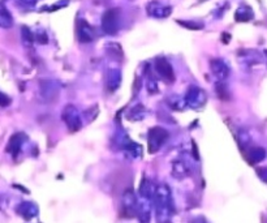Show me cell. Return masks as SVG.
I'll return each mask as SVG.
<instances>
[{
  "instance_id": "5b68a950",
  "label": "cell",
  "mask_w": 267,
  "mask_h": 223,
  "mask_svg": "<svg viewBox=\"0 0 267 223\" xmlns=\"http://www.w3.org/2000/svg\"><path fill=\"white\" fill-rule=\"evenodd\" d=\"M171 7L163 6L159 2H152V3L148 6V12L150 16L158 17V19H163V17H167L171 15Z\"/></svg>"
},
{
  "instance_id": "277c9868",
  "label": "cell",
  "mask_w": 267,
  "mask_h": 223,
  "mask_svg": "<svg viewBox=\"0 0 267 223\" xmlns=\"http://www.w3.org/2000/svg\"><path fill=\"white\" fill-rule=\"evenodd\" d=\"M155 68H157V72L159 73V76H162L164 80L170 81V82H174L175 80L174 71H172V67H171V64L166 60V59L164 58L157 59V62H155Z\"/></svg>"
},
{
  "instance_id": "7a4b0ae2",
  "label": "cell",
  "mask_w": 267,
  "mask_h": 223,
  "mask_svg": "<svg viewBox=\"0 0 267 223\" xmlns=\"http://www.w3.org/2000/svg\"><path fill=\"white\" fill-rule=\"evenodd\" d=\"M167 132L162 128H154V130L150 131V133H149V150H150V153L158 150L162 144L164 143V140L167 139Z\"/></svg>"
},
{
  "instance_id": "8992f818",
  "label": "cell",
  "mask_w": 267,
  "mask_h": 223,
  "mask_svg": "<svg viewBox=\"0 0 267 223\" xmlns=\"http://www.w3.org/2000/svg\"><path fill=\"white\" fill-rule=\"evenodd\" d=\"M63 118H64L67 126L69 127L72 131H76V128H74L73 124H77L78 127L81 126L80 118H78V114H77V111H76V108H74V107L68 106L67 108H65Z\"/></svg>"
},
{
  "instance_id": "ba28073f",
  "label": "cell",
  "mask_w": 267,
  "mask_h": 223,
  "mask_svg": "<svg viewBox=\"0 0 267 223\" xmlns=\"http://www.w3.org/2000/svg\"><path fill=\"white\" fill-rule=\"evenodd\" d=\"M211 68H213L214 74H215L216 77L220 78V80L227 77L229 73L227 65L223 62H220V60H213V62H211Z\"/></svg>"
},
{
  "instance_id": "8fae6325",
  "label": "cell",
  "mask_w": 267,
  "mask_h": 223,
  "mask_svg": "<svg viewBox=\"0 0 267 223\" xmlns=\"http://www.w3.org/2000/svg\"><path fill=\"white\" fill-rule=\"evenodd\" d=\"M0 24L6 29L12 26V16H11V13H8V11H7V8L4 6L2 8V15H0Z\"/></svg>"
},
{
  "instance_id": "9c48e42d",
  "label": "cell",
  "mask_w": 267,
  "mask_h": 223,
  "mask_svg": "<svg viewBox=\"0 0 267 223\" xmlns=\"http://www.w3.org/2000/svg\"><path fill=\"white\" fill-rule=\"evenodd\" d=\"M266 157V152L261 148H251L249 152V158L248 161L250 162L251 165H254L257 162H261L262 159Z\"/></svg>"
},
{
  "instance_id": "52a82bcc",
  "label": "cell",
  "mask_w": 267,
  "mask_h": 223,
  "mask_svg": "<svg viewBox=\"0 0 267 223\" xmlns=\"http://www.w3.org/2000/svg\"><path fill=\"white\" fill-rule=\"evenodd\" d=\"M78 37H80L81 41H84V42L93 41L94 30L86 21H80V25H78Z\"/></svg>"
},
{
  "instance_id": "6da1fadb",
  "label": "cell",
  "mask_w": 267,
  "mask_h": 223,
  "mask_svg": "<svg viewBox=\"0 0 267 223\" xmlns=\"http://www.w3.org/2000/svg\"><path fill=\"white\" fill-rule=\"evenodd\" d=\"M102 26L107 34H115L119 28V10H109L103 15Z\"/></svg>"
},
{
  "instance_id": "30bf717a",
  "label": "cell",
  "mask_w": 267,
  "mask_h": 223,
  "mask_svg": "<svg viewBox=\"0 0 267 223\" xmlns=\"http://www.w3.org/2000/svg\"><path fill=\"white\" fill-rule=\"evenodd\" d=\"M251 19H253V11L249 7H240L236 12L237 21H249Z\"/></svg>"
},
{
  "instance_id": "3957f363",
  "label": "cell",
  "mask_w": 267,
  "mask_h": 223,
  "mask_svg": "<svg viewBox=\"0 0 267 223\" xmlns=\"http://www.w3.org/2000/svg\"><path fill=\"white\" fill-rule=\"evenodd\" d=\"M187 100L189 106L197 108L206 102V94L200 87H190V90L187 94Z\"/></svg>"
}]
</instances>
